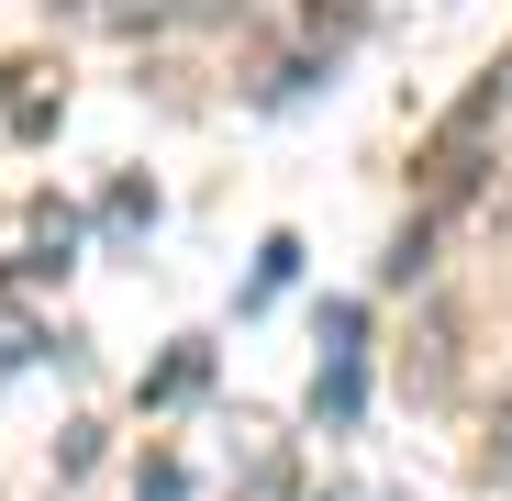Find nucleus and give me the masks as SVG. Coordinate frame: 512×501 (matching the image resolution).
Here are the masks:
<instances>
[{
    "mask_svg": "<svg viewBox=\"0 0 512 501\" xmlns=\"http://www.w3.org/2000/svg\"><path fill=\"white\" fill-rule=\"evenodd\" d=\"M357 412H368V357H323V379H312V424L346 435Z\"/></svg>",
    "mask_w": 512,
    "mask_h": 501,
    "instance_id": "nucleus-1",
    "label": "nucleus"
},
{
    "mask_svg": "<svg viewBox=\"0 0 512 501\" xmlns=\"http://www.w3.org/2000/svg\"><path fill=\"white\" fill-rule=\"evenodd\" d=\"M201 379H212V346H179V357H167V368L145 379V401H190Z\"/></svg>",
    "mask_w": 512,
    "mask_h": 501,
    "instance_id": "nucleus-2",
    "label": "nucleus"
},
{
    "mask_svg": "<svg viewBox=\"0 0 512 501\" xmlns=\"http://www.w3.org/2000/svg\"><path fill=\"white\" fill-rule=\"evenodd\" d=\"M290 268H301V245H290V234H268V257H256V279H245V312H256V301H279V290H290Z\"/></svg>",
    "mask_w": 512,
    "mask_h": 501,
    "instance_id": "nucleus-3",
    "label": "nucleus"
},
{
    "mask_svg": "<svg viewBox=\"0 0 512 501\" xmlns=\"http://www.w3.org/2000/svg\"><path fill=\"white\" fill-rule=\"evenodd\" d=\"M134 501H190V468H179V457H145V479H134Z\"/></svg>",
    "mask_w": 512,
    "mask_h": 501,
    "instance_id": "nucleus-4",
    "label": "nucleus"
},
{
    "mask_svg": "<svg viewBox=\"0 0 512 501\" xmlns=\"http://www.w3.org/2000/svg\"><path fill=\"white\" fill-rule=\"evenodd\" d=\"M490 468H512V424H501V446H490Z\"/></svg>",
    "mask_w": 512,
    "mask_h": 501,
    "instance_id": "nucleus-5",
    "label": "nucleus"
}]
</instances>
